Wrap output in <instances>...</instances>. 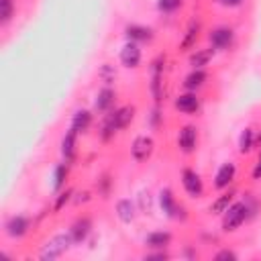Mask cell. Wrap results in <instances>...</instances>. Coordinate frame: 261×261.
Returning a JSON list of instances; mask_svg holds the SVG:
<instances>
[{
    "mask_svg": "<svg viewBox=\"0 0 261 261\" xmlns=\"http://www.w3.org/2000/svg\"><path fill=\"white\" fill-rule=\"evenodd\" d=\"M133 118H135V106H120L116 110H108L102 130H100L102 141H110L114 137V133L126 128L133 122Z\"/></svg>",
    "mask_w": 261,
    "mask_h": 261,
    "instance_id": "cell-1",
    "label": "cell"
},
{
    "mask_svg": "<svg viewBox=\"0 0 261 261\" xmlns=\"http://www.w3.org/2000/svg\"><path fill=\"white\" fill-rule=\"evenodd\" d=\"M71 245H73L71 234H69V232H59V234L51 237V239L41 247L39 257H41L43 261H53V259L61 257L63 253H67Z\"/></svg>",
    "mask_w": 261,
    "mask_h": 261,
    "instance_id": "cell-2",
    "label": "cell"
},
{
    "mask_svg": "<svg viewBox=\"0 0 261 261\" xmlns=\"http://www.w3.org/2000/svg\"><path fill=\"white\" fill-rule=\"evenodd\" d=\"M251 212H253V210L249 208L247 202H232V204L226 208V212L222 214V230H224V232L237 230V228L249 218Z\"/></svg>",
    "mask_w": 261,
    "mask_h": 261,
    "instance_id": "cell-3",
    "label": "cell"
},
{
    "mask_svg": "<svg viewBox=\"0 0 261 261\" xmlns=\"http://www.w3.org/2000/svg\"><path fill=\"white\" fill-rule=\"evenodd\" d=\"M208 41H210L214 51H228L232 47V43H234V31L230 27H226V24H220V27L210 31Z\"/></svg>",
    "mask_w": 261,
    "mask_h": 261,
    "instance_id": "cell-4",
    "label": "cell"
},
{
    "mask_svg": "<svg viewBox=\"0 0 261 261\" xmlns=\"http://www.w3.org/2000/svg\"><path fill=\"white\" fill-rule=\"evenodd\" d=\"M181 186H184V190L190 198H200L204 194V181H202V177L196 169L186 167L181 171Z\"/></svg>",
    "mask_w": 261,
    "mask_h": 261,
    "instance_id": "cell-5",
    "label": "cell"
},
{
    "mask_svg": "<svg viewBox=\"0 0 261 261\" xmlns=\"http://www.w3.org/2000/svg\"><path fill=\"white\" fill-rule=\"evenodd\" d=\"M163 63L165 57L159 55L151 65V94L155 98V104H161L163 98Z\"/></svg>",
    "mask_w": 261,
    "mask_h": 261,
    "instance_id": "cell-6",
    "label": "cell"
},
{
    "mask_svg": "<svg viewBox=\"0 0 261 261\" xmlns=\"http://www.w3.org/2000/svg\"><path fill=\"white\" fill-rule=\"evenodd\" d=\"M155 151V141L147 135H141L133 141V147H130V155L137 163H145Z\"/></svg>",
    "mask_w": 261,
    "mask_h": 261,
    "instance_id": "cell-7",
    "label": "cell"
},
{
    "mask_svg": "<svg viewBox=\"0 0 261 261\" xmlns=\"http://www.w3.org/2000/svg\"><path fill=\"white\" fill-rule=\"evenodd\" d=\"M196 145H198V128L194 124H186L179 128L177 133V147L181 153L190 155L196 151Z\"/></svg>",
    "mask_w": 261,
    "mask_h": 261,
    "instance_id": "cell-8",
    "label": "cell"
},
{
    "mask_svg": "<svg viewBox=\"0 0 261 261\" xmlns=\"http://www.w3.org/2000/svg\"><path fill=\"white\" fill-rule=\"evenodd\" d=\"M159 206H161V210H163V214L165 216H169V218H184V208L177 204V200H175V196H173V192L169 190V188H163L161 192H159Z\"/></svg>",
    "mask_w": 261,
    "mask_h": 261,
    "instance_id": "cell-9",
    "label": "cell"
},
{
    "mask_svg": "<svg viewBox=\"0 0 261 261\" xmlns=\"http://www.w3.org/2000/svg\"><path fill=\"white\" fill-rule=\"evenodd\" d=\"M29 228H31V222H29V218L22 216V214H14V216H10V218L4 222V232H6L10 239H20V237H24V234L29 232Z\"/></svg>",
    "mask_w": 261,
    "mask_h": 261,
    "instance_id": "cell-10",
    "label": "cell"
},
{
    "mask_svg": "<svg viewBox=\"0 0 261 261\" xmlns=\"http://www.w3.org/2000/svg\"><path fill=\"white\" fill-rule=\"evenodd\" d=\"M120 63H122L124 67H128V69L139 67V63H141V47H139V43L128 41V43L120 49Z\"/></svg>",
    "mask_w": 261,
    "mask_h": 261,
    "instance_id": "cell-11",
    "label": "cell"
},
{
    "mask_svg": "<svg viewBox=\"0 0 261 261\" xmlns=\"http://www.w3.org/2000/svg\"><path fill=\"white\" fill-rule=\"evenodd\" d=\"M234 175H237V165L234 163H222L214 175V188L216 190H224L228 188L232 181H234Z\"/></svg>",
    "mask_w": 261,
    "mask_h": 261,
    "instance_id": "cell-12",
    "label": "cell"
},
{
    "mask_svg": "<svg viewBox=\"0 0 261 261\" xmlns=\"http://www.w3.org/2000/svg\"><path fill=\"white\" fill-rule=\"evenodd\" d=\"M173 106H175L179 112H184V114H194V112H198V108H200V98L196 96V92H186V94H179V96L175 98Z\"/></svg>",
    "mask_w": 261,
    "mask_h": 261,
    "instance_id": "cell-13",
    "label": "cell"
},
{
    "mask_svg": "<svg viewBox=\"0 0 261 261\" xmlns=\"http://www.w3.org/2000/svg\"><path fill=\"white\" fill-rule=\"evenodd\" d=\"M124 35L128 37V41H135V43H149L153 39V31L143 24H126Z\"/></svg>",
    "mask_w": 261,
    "mask_h": 261,
    "instance_id": "cell-14",
    "label": "cell"
},
{
    "mask_svg": "<svg viewBox=\"0 0 261 261\" xmlns=\"http://www.w3.org/2000/svg\"><path fill=\"white\" fill-rule=\"evenodd\" d=\"M90 230H92V220H90L88 216H82V218H77V220L71 224L69 234H71L73 243H84L86 237L90 234Z\"/></svg>",
    "mask_w": 261,
    "mask_h": 261,
    "instance_id": "cell-15",
    "label": "cell"
},
{
    "mask_svg": "<svg viewBox=\"0 0 261 261\" xmlns=\"http://www.w3.org/2000/svg\"><path fill=\"white\" fill-rule=\"evenodd\" d=\"M169 243H171V232L169 230H153L145 237V245L149 249H155V251L169 247Z\"/></svg>",
    "mask_w": 261,
    "mask_h": 261,
    "instance_id": "cell-16",
    "label": "cell"
},
{
    "mask_svg": "<svg viewBox=\"0 0 261 261\" xmlns=\"http://www.w3.org/2000/svg\"><path fill=\"white\" fill-rule=\"evenodd\" d=\"M206 80H208V73H206L204 69H192V71L184 77V88H186L188 92H196V90H200V88L206 84Z\"/></svg>",
    "mask_w": 261,
    "mask_h": 261,
    "instance_id": "cell-17",
    "label": "cell"
},
{
    "mask_svg": "<svg viewBox=\"0 0 261 261\" xmlns=\"http://www.w3.org/2000/svg\"><path fill=\"white\" fill-rule=\"evenodd\" d=\"M75 145H77V133L69 126V130L61 139V155L65 157V161H71L75 157Z\"/></svg>",
    "mask_w": 261,
    "mask_h": 261,
    "instance_id": "cell-18",
    "label": "cell"
},
{
    "mask_svg": "<svg viewBox=\"0 0 261 261\" xmlns=\"http://www.w3.org/2000/svg\"><path fill=\"white\" fill-rule=\"evenodd\" d=\"M135 214H137V208L128 198H122V200L116 202V216H118L120 222L130 224L135 220Z\"/></svg>",
    "mask_w": 261,
    "mask_h": 261,
    "instance_id": "cell-19",
    "label": "cell"
},
{
    "mask_svg": "<svg viewBox=\"0 0 261 261\" xmlns=\"http://www.w3.org/2000/svg\"><path fill=\"white\" fill-rule=\"evenodd\" d=\"M90 124H92V112L90 110L80 108V110L73 112V116H71V128L75 133H86L90 128Z\"/></svg>",
    "mask_w": 261,
    "mask_h": 261,
    "instance_id": "cell-20",
    "label": "cell"
},
{
    "mask_svg": "<svg viewBox=\"0 0 261 261\" xmlns=\"http://www.w3.org/2000/svg\"><path fill=\"white\" fill-rule=\"evenodd\" d=\"M114 98H116V94H114V90H110V88H102V90L98 92V96H96V102H94V108H96L98 112H108V110H112V104H114Z\"/></svg>",
    "mask_w": 261,
    "mask_h": 261,
    "instance_id": "cell-21",
    "label": "cell"
},
{
    "mask_svg": "<svg viewBox=\"0 0 261 261\" xmlns=\"http://www.w3.org/2000/svg\"><path fill=\"white\" fill-rule=\"evenodd\" d=\"M198 33H200V22L198 20H192L188 24V29H186L184 39L179 41V51H190L196 45V41H198Z\"/></svg>",
    "mask_w": 261,
    "mask_h": 261,
    "instance_id": "cell-22",
    "label": "cell"
},
{
    "mask_svg": "<svg viewBox=\"0 0 261 261\" xmlns=\"http://www.w3.org/2000/svg\"><path fill=\"white\" fill-rule=\"evenodd\" d=\"M212 57H214V49H196L190 55V65L192 69H204Z\"/></svg>",
    "mask_w": 261,
    "mask_h": 261,
    "instance_id": "cell-23",
    "label": "cell"
},
{
    "mask_svg": "<svg viewBox=\"0 0 261 261\" xmlns=\"http://www.w3.org/2000/svg\"><path fill=\"white\" fill-rule=\"evenodd\" d=\"M232 196H234V192L230 190V192H224V194H220L212 204H210V214H224L226 212V208L232 204Z\"/></svg>",
    "mask_w": 261,
    "mask_h": 261,
    "instance_id": "cell-24",
    "label": "cell"
},
{
    "mask_svg": "<svg viewBox=\"0 0 261 261\" xmlns=\"http://www.w3.org/2000/svg\"><path fill=\"white\" fill-rule=\"evenodd\" d=\"M255 145H257V141H255V130H253V128H245V130L241 133V137H239V151H241L243 155H247Z\"/></svg>",
    "mask_w": 261,
    "mask_h": 261,
    "instance_id": "cell-25",
    "label": "cell"
},
{
    "mask_svg": "<svg viewBox=\"0 0 261 261\" xmlns=\"http://www.w3.org/2000/svg\"><path fill=\"white\" fill-rule=\"evenodd\" d=\"M67 163H59L55 169H53V190L55 192H61V188L65 186V179H67Z\"/></svg>",
    "mask_w": 261,
    "mask_h": 261,
    "instance_id": "cell-26",
    "label": "cell"
},
{
    "mask_svg": "<svg viewBox=\"0 0 261 261\" xmlns=\"http://www.w3.org/2000/svg\"><path fill=\"white\" fill-rule=\"evenodd\" d=\"M0 24L2 27H6L10 20H12V16H14V0H2V10H0Z\"/></svg>",
    "mask_w": 261,
    "mask_h": 261,
    "instance_id": "cell-27",
    "label": "cell"
},
{
    "mask_svg": "<svg viewBox=\"0 0 261 261\" xmlns=\"http://www.w3.org/2000/svg\"><path fill=\"white\" fill-rule=\"evenodd\" d=\"M184 4V0H157V10L163 14H171L175 10H179Z\"/></svg>",
    "mask_w": 261,
    "mask_h": 261,
    "instance_id": "cell-28",
    "label": "cell"
},
{
    "mask_svg": "<svg viewBox=\"0 0 261 261\" xmlns=\"http://www.w3.org/2000/svg\"><path fill=\"white\" fill-rule=\"evenodd\" d=\"M71 194H73L71 190H63V192H59L57 198H55V204H53V212H59V210L71 200Z\"/></svg>",
    "mask_w": 261,
    "mask_h": 261,
    "instance_id": "cell-29",
    "label": "cell"
},
{
    "mask_svg": "<svg viewBox=\"0 0 261 261\" xmlns=\"http://www.w3.org/2000/svg\"><path fill=\"white\" fill-rule=\"evenodd\" d=\"M100 77H102L106 84H112V82H114V77H116V71L106 63V65H102V69H100Z\"/></svg>",
    "mask_w": 261,
    "mask_h": 261,
    "instance_id": "cell-30",
    "label": "cell"
},
{
    "mask_svg": "<svg viewBox=\"0 0 261 261\" xmlns=\"http://www.w3.org/2000/svg\"><path fill=\"white\" fill-rule=\"evenodd\" d=\"M214 259H216V261H228V259L234 261V259H237V253L230 251V249H222V251H218V253L214 255Z\"/></svg>",
    "mask_w": 261,
    "mask_h": 261,
    "instance_id": "cell-31",
    "label": "cell"
},
{
    "mask_svg": "<svg viewBox=\"0 0 261 261\" xmlns=\"http://www.w3.org/2000/svg\"><path fill=\"white\" fill-rule=\"evenodd\" d=\"M98 184H100V196H102V198H108V194H110V186H112L110 177H108V175H104Z\"/></svg>",
    "mask_w": 261,
    "mask_h": 261,
    "instance_id": "cell-32",
    "label": "cell"
},
{
    "mask_svg": "<svg viewBox=\"0 0 261 261\" xmlns=\"http://www.w3.org/2000/svg\"><path fill=\"white\" fill-rule=\"evenodd\" d=\"M251 177H253L255 181H261V157H259V161L255 163V167H253V171H251Z\"/></svg>",
    "mask_w": 261,
    "mask_h": 261,
    "instance_id": "cell-33",
    "label": "cell"
},
{
    "mask_svg": "<svg viewBox=\"0 0 261 261\" xmlns=\"http://www.w3.org/2000/svg\"><path fill=\"white\" fill-rule=\"evenodd\" d=\"M245 0H218V4H222V6H226V8H237V6H241Z\"/></svg>",
    "mask_w": 261,
    "mask_h": 261,
    "instance_id": "cell-34",
    "label": "cell"
},
{
    "mask_svg": "<svg viewBox=\"0 0 261 261\" xmlns=\"http://www.w3.org/2000/svg\"><path fill=\"white\" fill-rule=\"evenodd\" d=\"M145 259H167V253H163V249H157V253H147Z\"/></svg>",
    "mask_w": 261,
    "mask_h": 261,
    "instance_id": "cell-35",
    "label": "cell"
},
{
    "mask_svg": "<svg viewBox=\"0 0 261 261\" xmlns=\"http://www.w3.org/2000/svg\"><path fill=\"white\" fill-rule=\"evenodd\" d=\"M80 196H82V198H75V202H77V204H80V202H88V200H90V194H88V192H82Z\"/></svg>",
    "mask_w": 261,
    "mask_h": 261,
    "instance_id": "cell-36",
    "label": "cell"
},
{
    "mask_svg": "<svg viewBox=\"0 0 261 261\" xmlns=\"http://www.w3.org/2000/svg\"><path fill=\"white\" fill-rule=\"evenodd\" d=\"M257 143H259V145H261V135H259V141H257Z\"/></svg>",
    "mask_w": 261,
    "mask_h": 261,
    "instance_id": "cell-37",
    "label": "cell"
}]
</instances>
